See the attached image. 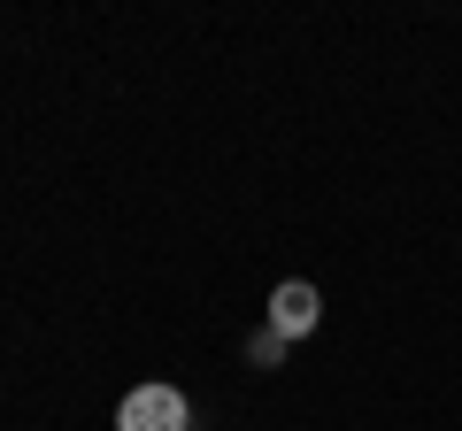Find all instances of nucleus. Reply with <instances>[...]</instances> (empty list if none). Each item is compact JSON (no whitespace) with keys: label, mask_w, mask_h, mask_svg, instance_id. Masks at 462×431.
<instances>
[{"label":"nucleus","mask_w":462,"mask_h":431,"mask_svg":"<svg viewBox=\"0 0 462 431\" xmlns=\"http://www.w3.org/2000/svg\"><path fill=\"white\" fill-rule=\"evenodd\" d=\"M285 347H293V339H285V332H270V324H263V332L247 339V354H254L263 370H278V362H285Z\"/></svg>","instance_id":"nucleus-3"},{"label":"nucleus","mask_w":462,"mask_h":431,"mask_svg":"<svg viewBox=\"0 0 462 431\" xmlns=\"http://www.w3.org/2000/svg\"><path fill=\"white\" fill-rule=\"evenodd\" d=\"M116 431H193V400L178 385H132L116 408Z\"/></svg>","instance_id":"nucleus-1"},{"label":"nucleus","mask_w":462,"mask_h":431,"mask_svg":"<svg viewBox=\"0 0 462 431\" xmlns=\"http://www.w3.org/2000/svg\"><path fill=\"white\" fill-rule=\"evenodd\" d=\"M316 316H324V300H316V285H300V278H285L278 293H270V332H285V339H300V332H316Z\"/></svg>","instance_id":"nucleus-2"}]
</instances>
